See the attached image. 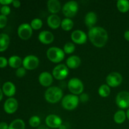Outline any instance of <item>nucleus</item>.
Listing matches in <instances>:
<instances>
[{
	"instance_id": "f257e3e1",
	"label": "nucleus",
	"mask_w": 129,
	"mask_h": 129,
	"mask_svg": "<svg viewBox=\"0 0 129 129\" xmlns=\"http://www.w3.org/2000/svg\"><path fill=\"white\" fill-rule=\"evenodd\" d=\"M88 36L91 44L98 48L103 47L108 40L107 30L100 26H94L89 29Z\"/></svg>"
},
{
	"instance_id": "f03ea898",
	"label": "nucleus",
	"mask_w": 129,
	"mask_h": 129,
	"mask_svg": "<svg viewBox=\"0 0 129 129\" xmlns=\"http://www.w3.org/2000/svg\"><path fill=\"white\" fill-rule=\"evenodd\" d=\"M44 97L48 103L54 104L62 99L63 91L57 86H50L45 91Z\"/></svg>"
},
{
	"instance_id": "7ed1b4c3",
	"label": "nucleus",
	"mask_w": 129,
	"mask_h": 129,
	"mask_svg": "<svg viewBox=\"0 0 129 129\" xmlns=\"http://www.w3.org/2000/svg\"><path fill=\"white\" fill-rule=\"evenodd\" d=\"M47 57L53 63H59L65 57V53L63 49L57 47H52L47 50Z\"/></svg>"
},
{
	"instance_id": "20e7f679",
	"label": "nucleus",
	"mask_w": 129,
	"mask_h": 129,
	"mask_svg": "<svg viewBox=\"0 0 129 129\" xmlns=\"http://www.w3.org/2000/svg\"><path fill=\"white\" fill-rule=\"evenodd\" d=\"M79 103L78 96L73 94H66L62 99L61 104L63 108L66 110L71 111L77 108Z\"/></svg>"
},
{
	"instance_id": "39448f33",
	"label": "nucleus",
	"mask_w": 129,
	"mask_h": 129,
	"mask_svg": "<svg viewBox=\"0 0 129 129\" xmlns=\"http://www.w3.org/2000/svg\"><path fill=\"white\" fill-rule=\"evenodd\" d=\"M69 90L73 94L80 95L84 91V84L81 79L77 78H71L68 83Z\"/></svg>"
},
{
	"instance_id": "423d86ee",
	"label": "nucleus",
	"mask_w": 129,
	"mask_h": 129,
	"mask_svg": "<svg viewBox=\"0 0 129 129\" xmlns=\"http://www.w3.org/2000/svg\"><path fill=\"white\" fill-rule=\"evenodd\" d=\"M79 5L75 1H70L67 2L62 8V11L64 16L68 18L74 17L78 13Z\"/></svg>"
},
{
	"instance_id": "0eeeda50",
	"label": "nucleus",
	"mask_w": 129,
	"mask_h": 129,
	"mask_svg": "<svg viewBox=\"0 0 129 129\" xmlns=\"http://www.w3.org/2000/svg\"><path fill=\"white\" fill-rule=\"evenodd\" d=\"M69 68L64 64H58L53 69L52 76L57 80H63L68 76Z\"/></svg>"
},
{
	"instance_id": "6e6552de",
	"label": "nucleus",
	"mask_w": 129,
	"mask_h": 129,
	"mask_svg": "<svg viewBox=\"0 0 129 129\" xmlns=\"http://www.w3.org/2000/svg\"><path fill=\"white\" fill-rule=\"evenodd\" d=\"M115 103L120 109L129 108V92L127 91L119 92L116 96Z\"/></svg>"
},
{
	"instance_id": "1a4fd4ad",
	"label": "nucleus",
	"mask_w": 129,
	"mask_h": 129,
	"mask_svg": "<svg viewBox=\"0 0 129 129\" xmlns=\"http://www.w3.org/2000/svg\"><path fill=\"white\" fill-rule=\"evenodd\" d=\"M40 60L39 58L34 55H26L23 59V67L26 70H34L39 65Z\"/></svg>"
},
{
	"instance_id": "9d476101",
	"label": "nucleus",
	"mask_w": 129,
	"mask_h": 129,
	"mask_svg": "<svg viewBox=\"0 0 129 129\" xmlns=\"http://www.w3.org/2000/svg\"><path fill=\"white\" fill-rule=\"evenodd\" d=\"M123 81V78L121 74L117 72L110 73L106 78L107 84L110 88H115L120 85Z\"/></svg>"
},
{
	"instance_id": "9b49d317",
	"label": "nucleus",
	"mask_w": 129,
	"mask_h": 129,
	"mask_svg": "<svg viewBox=\"0 0 129 129\" xmlns=\"http://www.w3.org/2000/svg\"><path fill=\"white\" fill-rule=\"evenodd\" d=\"M18 35L19 37L23 40H27L31 37L33 34V29L30 24L22 23L18 28Z\"/></svg>"
},
{
	"instance_id": "f8f14e48",
	"label": "nucleus",
	"mask_w": 129,
	"mask_h": 129,
	"mask_svg": "<svg viewBox=\"0 0 129 129\" xmlns=\"http://www.w3.org/2000/svg\"><path fill=\"white\" fill-rule=\"evenodd\" d=\"M45 124L48 127L51 128H59L62 124L61 118L55 114H50L47 116L45 118Z\"/></svg>"
},
{
	"instance_id": "ddd939ff",
	"label": "nucleus",
	"mask_w": 129,
	"mask_h": 129,
	"mask_svg": "<svg viewBox=\"0 0 129 129\" xmlns=\"http://www.w3.org/2000/svg\"><path fill=\"white\" fill-rule=\"evenodd\" d=\"M71 40L76 44L82 45L86 42L88 36L84 31L81 30H76L72 32L71 35Z\"/></svg>"
},
{
	"instance_id": "4468645a",
	"label": "nucleus",
	"mask_w": 129,
	"mask_h": 129,
	"mask_svg": "<svg viewBox=\"0 0 129 129\" xmlns=\"http://www.w3.org/2000/svg\"><path fill=\"white\" fill-rule=\"evenodd\" d=\"M18 107V103L16 99L11 97L6 100L4 104V110L8 114H12L16 112Z\"/></svg>"
},
{
	"instance_id": "2eb2a0df",
	"label": "nucleus",
	"mask_w": 129,
	"mask_h": 129,
	"mask_svg": "<svg viewBox=\"0 0 129 129\" xmlns=\"http://www.w3.org/2000/svg\"><path fill=\"white\" fill-rule=\"evenodd\" d=\"M39 41L43 44L49 45L52 43L54 40V35L51 31L44 30L40 31L38 36Z\"/></svg>"
},
{
	"instance_id": "dca6fc26",
	"label": "nucleus",
	"mask_w": 129,
	"mask_h": 129,
	"mask_svg": "<svg viewBox=\"0 0 129 129\" xmlns=\"http://www.w3.org/2000/svg\"><path fill=\"white\" fill-rule=\"evenodd\" d=\"M53 76L48 72H42L39 76V82L42 86L50 87L53 83Z\"/></svg>"
},
{
	"instance_id": "f3484780",
	"label": "nucleus",
	"mask_w": 129,
	"mask_h": 129,
	"mask_svg": "<svg viewBox=\"0 0 129 129\" xmlns=\"http://www.w3.org/2000/svg\"><path fill=\"white\" fill-rule=\"evenodd\" d=\"M47 5L48 10L51 15H56L61 10V4L58 0H49Z\"/></svg>"
},
{
	"instance_id": "a211bd4d",
	"label": "nucleus",
	"mask_w": 129,
	"mask_h": 129,
	"mask_svg": "<svg viewBox=\"0 0 129 129\" xmlns=\"http://www.w3.org/2000/svg\"><path fill=\"white\" fill-rule=\"evenodd\" d=\"M98 20L96 14L93 11H89L84 17V23L89 29L94 27Z\"/></svg>"
},
{
	"instance_id": "6ab92c4d",
	"label": "nucleus",
	"mask_w": 129,
	"mask_h": 129,
	"mask_svg": "<svg viewBox=\"0 0 129 129\" xmlns=\"http://www.w3.org/2000/svg\"><path fill=\"white\" fill-rule=\"evenodd\" d=\"M61 21L60 18L57 15H50L47 20L48 26L52 29H57L60 26Z\"/></svg>"
},
{
	"instance_id": "aec40b11",
	"label": "nucleus",
	"mask_w": 129,
	"mask_h": 129,
	"mask_svg": "<svg viewBox=\"0 0 129 129\" xmlns=\"http://www.w3.org/2000/svg\"><path fill=\"white\" fill-rule=\"evenodd\" d=\"M2 90L5 95L11 98L16 93V87L13 83L7 81L3 85Z\"/></svg>"
},
{
	"instance_id": "412c9836",
	"label": "nucleus",
	"mask_w": 129,
	"mask_h": 129,
	"mask_svg": "<svg viewBox=\"0 0 129 129\" xmlns=\"http://www.w3.org/2000/svg\"><path fill=\"white\" fill-rule=\"evenodd\" d=\"M81 63L80 57L78 55H71L66 60V66L69 69H76Z\"/></svg>"
},
{
	"instance_id": "4be33fe9",
	"label": "nucleus",
	"mask_w": 129,
	"mask_h": 129,
	"mask_svg": "<svg viewBox=\"0 0 129 129\" xmlns=\"http://www.w3.org/2000/svg\"><path fill=\"white\" fill-rule=\"evenodd\" d=\"M10 42V37L7 34H0V52H3L8 49Z\"/></svg>"
},
{
	"instance_id": "5701e85b",
	"label": "nucleus",
	"mask_w": 129,
	"mask_h": 129,
	"mask_svg": "<svg viewBox=\"0 0 129 129\" xmlns=\"http://www.w3.org/2000/svg\"><path fill=\"white\" fill-rule=\"evenodd\" d=\"M23 64V60L18 55H13L8 59V64L10 67L15 69L20 68Z\"/></svg>"
},
{
	"instance_id": "b1692460",
	"label": "nucleus",
	"mask_w": 129,
	"mask_h": 129,
	"mask_svg": "<svg viewBox=\"0 0 129 129\" xmlns=\"http://www.w3.org/2000/svg\"><path fill=\"white\" fill-rule=\"evenodd\" d=\"M127 115L125 111L123 110H119L117 111L113 116V120L117 124H122L125 121Z\"/></svg>"
},
{
	"instance_id": "393cba45",
	"label": "nucleus",
	"mask_w": 129,
	"mask_h": 129,
	"mask_svg": "<svg viewBox=\"0 0 129 129\" xmlns=\"http://www.w3.org/2000/svg\"><path fill=\"white\" fill-rule=\"evenodd\" d=\"M117 7L121 13L128 12L129 11V1L127 0H118L117 3Z\"/></svg>"
},
{
	"instance_id": "a878e982",
	"label": "nucleus",
	"mask_w": 129,
	"mask_h": 129,
	"mask_svg": "<svg viewBox=\"0 0 129 129\" xmlns=\"http://www.w3.org/2000/svg\"><path fill=\"white\" fill-rule=\"evenodd\" d=\"M60 26H61L62 29L63 30L69 31L73 29V26H74V22L71 18H65L62 20Z\"/></svg>"
},
{
	"instance_id": "bb28decb",
	"label": "nucleus",
	"mask_w": 129,
	"mask_h": 129,
	"mask_svg": "<svg viewBox=\"0 0 129 129\" xmlns=\"http://www.w3.org/2000/svg\"><path fill=\"white\" fill-rule=\"evenodd\" d=\"M8 129H25V123L23 120L15 119L9 125Z\"/></svg>"
},
{
	"instance_id": "cd10ccee",
	"label": "nucleus",
	"mask_w": 129,
	"mask_h": 129,
	"mask_svg": "<svg viewBox=\"0 0 129 129\" xmlns=\"http://www.w3.org/2000/svg\"><path fill=\"white\" fill-rule=\"evenodd\" d=\"M98 91V94L100 96L103 97V98H107L110 94V87L107 85V84H103L99 87Z\"/></svg>"
},
{
	"instance_id": "c85d7f7f",
	"label": "nucleus",
	"mask_w": 129,
	"mask_h": 129,
	"mask_svg": "<svg viewBox=\"0 0 129 129\" xmlns=\"http://www.w3.org/2000/svg\"><path fill=\"white\" fill-rule=\"evenodd\" d=\"M28 123L33 128H38L40 125L41 123V120L40 117L37 115H34L31 117L29 119Z\"/></svg>"
},
{
	"instance_id": "c756f323",
	"label": "nucleus",
	"mask_w": 129,
	"mask_h": 129,
	"mask_svg": "<svg viewBox=\"0 0 129 129\" xmlns=\"http://www.w3.org/2000/svg\"><path fill=\"white\" fill-rule=\"evenodd\" d=\"M43 25V22L42 21L41 19L40 18H34L31 20V23H30V26H31V28L33 30H40L42 28Z\"/></svg>"
},
{
	"instance_id": "7c9ffc66",
	"label": "nucleus",
	"mask_w": 129,
	"mask_h": 129,
	"mask_svg": "<svg viewBox=\"0 0 129 129\" xmlns=\"http://www.w3.org/2000/svg\"><path fill=\"white\" fill-rule=\"evenodd\" d=\"M76 49V46L74 43L73 42H67L65 44L63 47V50L64 53L66 54H71L74 52Z\"/></svg>"
},
{
	"instance_id": "2f4dec72",
	"label": "nucleus",
	"mask_w": 129,
	"mask_h": 129,
	"mask_svg": "<svg viewBox=\"0 0 129 129\" xmlns=\"http://www.w3.org/2000/svg\"><path fill=\"white\" fill-rule=\"evenodd\" d=\"M26 73V70L23 67H20L18 68L16 71V75L18 78H23L25 76Z\"/></svg>"
},
{
	"instance_id": "473e14b6",
	"label": "nucleus",
	"mask_w": 129,
	"mask_h": 129,
	"mask_svg": "<svg viewBox=\"0 0 129 129\" xmlns=\"http://www.w3.org/2000/svg\"><path fill=\"white\" fill-rule=\"evenodd\" d=\"M1 13V15H5V16H7L11 12V9L9 7L8 5H5V6H3L1 8V10H0Z\"/></svg>"
},
{
	"instance_id": "72a5a7b5",
	"label": "nucleus",
	"mask_w": 129,
	"mask_h": 129,
	"mask_svg": "<svg viewBox=\"0 0 129 129\" xmlns=\"http://www.w3.org/2000/svg\"><path fill=\"white\" fill-rule=\"evenodd\" d=\"M7 17L5 15H0V28L5 27L7 24Z\"/></svg>"
},
{
	"instance_id": "f704fd0d",
	"label": "nucleus",
	"mask_w": 129,
	"mask_h": 129,
	"mask_svg": "<svg viewBox=\"0 0 129 129\" xmlns=\"http://www.w3.org/2000/svg\"><path fill=\"white\" fill-rule=\"evenodd\" d=\"M79 102H82V103H86L89 99V96L87 93H81L79 95Z\"/></svg>"
},
{
	"instance_id": "c9c22d12",
	"label": "nucleus",
	"mask_w": 129,
	"mask_h": 129,
	"mask_svg": "<svg viewBox=\"0 0 129 129\" xmlns=\"http://www.w3.org/2000/svg\"><path fill=\"white\" fill-rule=\"evenodd\" d=\"M8 64V60H7L5 57H0V68H5Z\"/></svg>"
},
{
	"instance_id": "e433bc0d",
	"label": "nucleus",
	"mask_w": 129,
	"mask_h": 129,
	"mask_svg": "<svg viewBox=\"0 0 129 129\" xmlns=\"http://www.w3.org/2000/svg\"><path fill=\"white\" fill-rule=\"evenodd\" d=\"M9 125L6 122H0V129H8Z\"/></svg>"
},
{
	"instance_id": "4c0bfd02",
	"label": "nucleus",
	"mask_w": 129,
	"mask_h": 129,
	"mask_svg": "<svg viewBox=\"0 0 129 129\" xmlns=\"http://www.w3.org/2000/svg\"><path fill=\"white\" fill-rule=\"evenodd\" d=\"M12 3L13 0H0V4L3 5V6L10 5V4Z\"/></svg>"
},
{
	"instance_id": "58836bf2",
	"label": "nucleus",
	"mask_w": 129,
	"mask_h": 129,
	"mask_svg": "<svg viewBox=\"0 0 129 129\" xmlns=\"http://www.w3.org/2000/svg\"><path fill=\"white\" fill-rule=\"evenodd\" d=\"M13 6H14L15 8H19L20 6H21V3L20 1H18V0H15V1H13Z\"/></svg>"
},
{
	"instance_id": "ea45409f",
	"label": "nucleus",
	"mask_w": 129,
	"mask_h": 129,
	"mask_svg": "<svg viewBox=\"0 0 129 129\" xmlns=\"http://www.w3.org/2000/svg\"><path fill=\"white\" fill-rule=\"evenodd\" d=\"M123 36H124L125 39L127 41L129 42V30H127V31H125Z\"/></svg>"
},
{
	"instance_id": "a19ab883",
	"label": "nucleus",
	"mask_w": 129,
	"mask_h": 129,
	"mask_svg": "<svg viewBox=\"0 0 129 129\" xmlns=\"http://www.w3.org/2000/svg\"><path fill=\"white\" fill-rule=\"evenodd\" d=\"M37 129H49V127H48L46 125H40Z\"/></svg>"
},
{
	"instance_id": "79ce46f5",
	"label": "nucleus",
	"mask_w": 129,
	"mask_h": 129,
	"mask_svg": "<svg viewBox=\"0 0 129 129\" xmlns=\"http://www.w3.org/2000/svg\"><path fill=\"white\" fill-rule=\"evenodd\" d=\"M3 92L2 89L0 88V102H1V100L3 99Z\"/></svg>"
},
{
	"instance_id": "37998d69",
	"label": "nucleus",
	"mask_w": 129,
	"mask_h": 129,
	"mask_svg": "<svg viewBox=\"0 0 129 129\" xmlns=\"http://www.w3.org/2000/svg\"><path fill=\"white\" fill-rule=\"evenodd\" d=\"M58 129H67V127L66 125H64L62 124Z\"/></svg>"
},
{
	"instance_id": "c03bdc74",
	"label": "nucleus",
	"mask_w": 129,
	"mask_h": 129,
	"mask_svg": "<svg viewBox=\"0 0 129 129\" xmlns=\"http://www.w3.org/2000/svg\"><path fill=\"white\" fill-rule=\"evenodd\" d=\"M126 115H127V119L129 120V108H128V110H127V112H126Z\"/></svg>"
}]
</instances>
